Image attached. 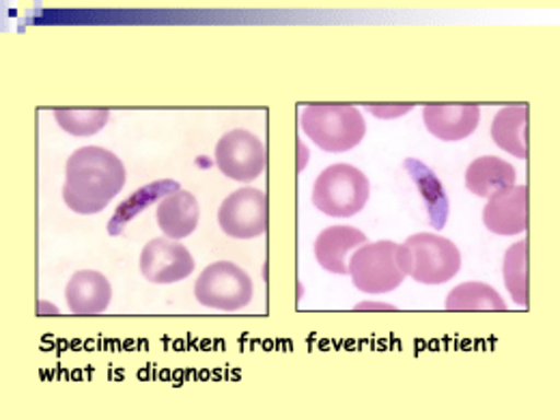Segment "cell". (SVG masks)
<instances>
[{
  "instance_id": "6da1fadb",
  "label": "cell",
  "mask_w": 560,
  "mask_h": 420,
  "mask_svg": "<svg viewBox=\"0 0 560 420\" xmlns=\"http://www.w3.org/2000/svg\"><path fill=\"white\" fill-rule=\"evenodd\" d=\"M124 186L126 166L113 151L102 147H82L68 160L63 201L75 213H100L108 208Z\"/></svg>"
},
{
  "instance_id": "7a4b0ae2",
  "label": "cell",
  "mask_w": 560,
  "mask_h": 420,
  "mask_svg": "<svg viewBox=\"0 0 560 420\" xmlns=\"http://www.w3.org/2000/svg\"><path fill=\"white\" fill-rule=\"evenodd\" d=\"M348 275L362 293L382 295L395 291L408 277L406 248L390 240L366 242L353 250Z\"/></svg>"
},
{
  "instance_id": "3957f363",
  "label": "cell",
  "mask_w": 560,
  "mask_h": 420,
  "mask_svg": "<svg viewBox=\"0 0 560 420\" xmlns=\"http://www.w3.org/2000/svg\"><path fill=\"white\" fill-rule=\"evenodd\" d=\"M302 130L319 149L341 153L362 142L366 124L350 104H311L302 110Z\"/></svg>"
},
{
  "instance_id": "277c9868",
  "label": "cell",
  "mask_w": 560,
  "mask_h": 420,
  "mask_svg": "<svg viewBox=\"0 0 560 420\" xmlns=\"http://www.w3.org/2000/svg\"><path fill=\"white\" fill-rule=\"evenodd\" d=\"M369 195L366 175L350 164L328 166L313 186L315 208L332 218H350L364 210Z\"/></svg>"
},
{
  "instance_id": "5b68a950",
  "label": "cell",
  "mask_w": 560,
  "mask_h": 420,
  "mask_svg": "<svg viewBox=\"0 0 560 420\" xmlns=\"http://www.w3.org/2000/svg\"><path fill=\"white\" fill-rule=\"evenodd\" d=\"M408 257V277L422 284H444L462 268L459 248L435 233H419L404 244Z\"/></svg>"
},
{
  "instance_id": "8992f818",
  "label": "cell",
  "mask_w": 560,
  "mask_h": 420,
  "mask_svg": "<svg viewBox=\"0 0 560 420\" xmlns=\"http://www.w3.org/2000/svg\"><path fill=\"white\" fill-rule=\"evenodd\" d=\"M195 298L208 308L233 313L250 304L253 280L235 264L218 261L201 272L195 284Z\"/></svg>"
},
{
  "instance_id": "52a82bcc",
  "label": "cell",
  "mask_w": 560,
  "mask_h": 420,
  "mask_svg": "<svg viewBox=\"0 0 560 420\" xmlns=\"http://www.w3.org/2000/svg\"><path fill=\"white\" fill-rule=\"evenodd\" d=\"M220 229L235 240H253L270 226L268 195L257 188H240L229 195L218 210Z\"/></svg>"
},
{
  "instance_id": "ba28073f",
  "label": "cell",
  "mask_w": 560,
  "mask_h": 420,
  "mask_svg": "<svg viewBox=\"0 0 560 420\" xmlns=\"http://www.w3.org/2000/svg\"><path fill=\"white\" fill-rule=\"evenodd\" d=\"M215 164L222 175L250 184L266 171L268 151L266 144L246 130H233L215 144Z\"/></svg>"
},
{
  "instance_id": "9c48e42d",
  "label": "cell",
  "mask_w": 560,
  "mask_h": 420,
  "mask_svg": "<svg viewBox=\"0 0 560 420\" xmlns=\"http://www.w3.org/2000/svg\"><path fill=\"white\" fill-rule=\"evenodd\" d=\"M195 272V259L179 240H151L140 253V275L153 284H173Z\"/></svg>"
},
{
  "instance_id": "30bf717a",
  "label": "cell",
  "mask_w": 560,
  "mask_h": 420,
  "mask_svg": "<svg viewBox=\"0 0 560 420\" xmlns=\"http://www.w3.org/2000/svg\"><path fill=\"white\" fill-rule=\"evenodd\" d=\"M483 224L495 235H520L528 229V188L509 186L493 192L483 210Z\"/></svg>"
},
{
  "instance_id": "8fae6325",
  "label": "cell",
  "mask_w": 560,
  "mask_h": 420,
  "mask_svg": "<svg viewBox=\"0 0 560 420\" xmlns=\"http://www.w3.org/2000/svg\"><path fill=\"white\" fill-rule=\"evenodd\" d=\"M422 119L427 130L435 139L444 142H457V140L468 139L475 135L481 121V106L477 104H429L422 110Z\"/></svg>"
},
{
  "instance_id": "7c38bea8",
  "label": "cell",
  "mask_w": 560,
  "mask_h": 420,
  "mask_svg": "<svg viewBox=\"0 0 560 420\" xmlns=\"http://www.w3.org/2000/svg\"><path fill=\"white\" fill-rule=\"evenodd\" d=\"M366 244V235L355 226H328L315 240L317 264L332 275H348L351 250Z\"/></svg>"
},
{
  "instance_id": "4fadbf2b",
  "label": "cell",
  "mask_w": 560,
  "mask_h": 420,
  "mask_svg": "<svg viewBox=\"0 0 560 420\" xmlns=\"http://www.w3.org/2000/svg\"><path fill=\"white\" fill-rule=\"evenodd\" d=\"M66 300L73 315H102L113 300L110 280L93 270L75 272L66 287Z\"/></svg>"
},
{
  "instance_id": "5bb4252c",
  "label": "cell",
  "mask_w": 560,
  "mask_h": 420,
  "mask_svg": "<svg viewBox=\"0 0 560 420\" xmlns=\"http://www.w3.org/2000/svg\"><path fill=\"white\" fill-rule=\"evenodd\" d=\"M155 218H158V226L164 231L166 237L184 240L192 235L195 229L199 226V218H201L199 201L195 195L186 190H177L173 195H166V199L160 201Z\"/></svg>"
},
{
  "instance_id": "9a60e30c",
  "label": "cell",
  "mask_w": 560,
  "mask_h": 420,
  "mask_svg": "<svg viewBox=\"0 0 560 420\" xmlns=\"http://www.w3.org/2000/svg\"><path fill=\"white\" fill-rule=\"evenodd\" d=\"M491 139L502 151L526 160L528 158V104H515L498 110L491 124Z\"/></svg>"
},
{
  "instance_id": "2e32d148",
  "label": "cell",
  "mask_w": 560,
  "mask_h": 420,
  "mask_svg": "<svg viewBox=\"0 0 560 420\" xmlns=\"http://www.w3.org/2000/svg\"><path fill=\"white\" fill-rule=\"evenodd\" d=\"M515 179H517V171L513 168V164L495 155L475 160L466 171V188L481 199H490L493 192L515 186Z\"/></svg>"
},
{
  "instance_id": "e0dca14e",
  "label": "cell",
  "mask_w": 560,
  "mask_h": 420,
  "mask_svg": "<svg viewBox=\"0 0 560 420\" xmlns=\"http://www.w3.org/2000/svg\"><path fill=\"white\" fill-rule=\"evenodd\" d=\"M446 311L468 313V311H506V302L500 293L486 282H464L455 287L446 298Z\"/></svg>"
},
{
  "instance_id": "ac0fdd59",
  "label": "cell",
  "mask_w": 560,
  "mask_h": 420,
  "mask_svg": "<svg viewBox=\"0 0 560 420\" xmlns=\"http://www.w3.org/2000/svg\"><path fill=\"white\" fill-rule=\"evenodd\" d=\"M502 277L504 284L520 306L530 304V293H528V242H517L504 253V264H502Z\"/></svg>"
},
{
  "instance_id": "d6986e66",
  "label": "cell",
  "mask_w": 560,
  "mask_h": 420,
  "mask_svg": "<svg viewBox=\"0 0 560 420\" xmlns=\"http://www.w3.org/2000/svg\"><path fill=\"white\" fill-rule=\"evenodd\" d=\"M177 190H182L179 184H175V182H171V179H164V182H160V184H151V186H147V188H142V190H137L126 203H121V206L117 208L115 218H113L110 224H108V233H110V235H119L121 229H124L132 218H137L140 211L147 210V208H149L151 203H155L162 195H173V192H177Z\"/></svg>"
},
{
  "instance_id": "ffe728a7",
  "label": "cell",
  "mask_w": 560,
  "mask_h": 420,
  "mask_svg": "<svg viewBox=\"0 0 560 420\" xmlns=\"http://www.w3.org/2000/svg\"><path fill=\"white\" fill-rule=\"evenodd\" d=\"M408 171H412V177L415 182L419 184L420 192H422V201L427 203V208L431 211V222L435 226H442L444 220H446V210H448V203H446V197H444V190H442V184L435 179V175L422 166L420 162L410 160L408 164Z\"/></svg>"
},
{
  "instance_id": "44dd1931",
  "label": "cell",
  "mask_w": 560,
  "mask_h": 420,
  "mask_svg": "<svg viewBox=\"0 0 560 420\" xmlns=\"http://www.w3.org/2000/svg\"><path fill=\"white\" fill-rule=\"evenodd\" d=\"M57 124L73 137L97 135L110 119L108 110H57Z\"/></svg>"
},
{
  "instance_id": "7402d4cb",
  "label": "cell",
  "mask_w": 560,
  "mask_h": 420,
  "mask_svg": "<svg viewBox=\"0 0 560 420\" xmlns=\"http://www.w3.org/2000/svg\"><path fill=\"white\" fill-rule=\"evenodd\" d=\"M371 115L375 117H382V119H390V117H399V115H406L410 113L415 106L412 104H397V106H366Z\"/></svg>"
},
{
  "instance_id": "603a6c76",
  "label": "cell",
  "mask_w": 560,
  "mask_h": 420,
  "mask_svg": "<svg viewBox=\"0 0 560 420\" xmlns=\"http://www.w3.org/2000/svg\"><path fill=\"white\" fill-rule=\"evenodd\" d=\"M358 308H393V306H388V304H360Z\"/></svg>"
}]
</instances>
